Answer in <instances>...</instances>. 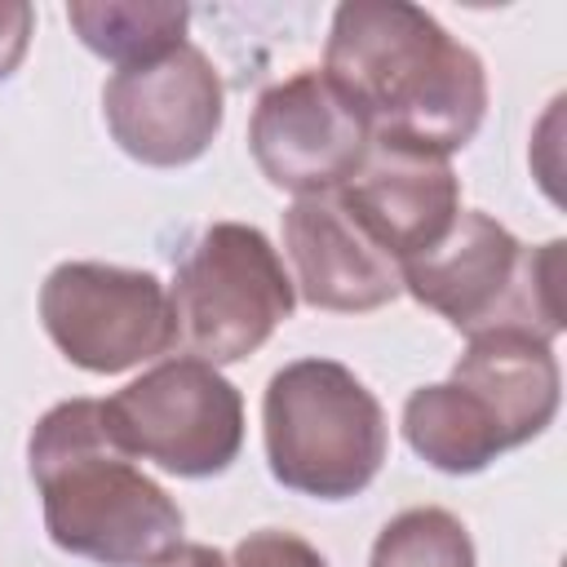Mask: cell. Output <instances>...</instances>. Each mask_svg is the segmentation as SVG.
I'll return each instance as SVG.
<instances>
[{
    "instance_id": "obj_1",
    "label": "cell",
    "mask_w": 567,
    "mask_h": 567,
    "mask_svg": "<svg viewBox=\"0 0 567 567\" xmlns=\"http://www.w3.org/2000/svg\"><path fill=\"white\" fill-rule=\"evenodd\" d=\"M323 75L354 102L372 142L447 159L487 115L483 58L408 0H346L332 9Z\"/></svg>"
},
{
    "instance_id": "obj_2",
    "label": "cell",
    "mask_w": 567,
    "mask_h": 567,
    "mask_svg": "<svg viewBox=\"0 0 567 567\" xmlns=\"http://www.w3.org/2000/svg\"><path fill=\"white\" fill-rule=\"evenodd\" d=\"M27 470L44 505L49 540L97 567H151L182 540L177 501L137 470L106 399L53 403L27 439Z\"/></svg>"
},
{
    "instance_id": "obj_3",
    "label": "cell",
    "mask_w": 567,
    "mask_h": 567,
    "mask_svg": "<svg viewBox=\"0 0 567 567\" xmlns=\"http://www.w3.org/2000/svg\"><path fill=\"white\" fill-rule=\"evenodd\" d=\"M563 239L527 248L478 208H461L439 244L399 266L403 292L447 319L456 332H563Z\"/></svg>"
},
{
    "instance_id": "obj_4",
    "label": "cell",
    "mask_w": 567,
    "mask_h": 567,
    "mask_svg": "<svg viewBox=\"0 0 567 567\" xmlns=\"http://www.w3.org/2000/svg\"><path fill=\"white\" fill-rule=\"evenodd\" d=\"M261 439L275 483L310 501L359 496L390 452L377 394L337 359H292L270 377Z\"/></svg>"
},
{
    "instance_id": "obj_5",
    "label": "cell",
    "mask_w": 567,
    "mask_h": 567,
    "mask_svg": "<svg viewBox=\"0 0 567 567\" xmlns=\"http://www.w3.org/2000/svg\"><path fill=\"white\" fill-rule=\"evenodd\" d=\"M173 328L186 359L239 363L292 315L297 292L275 244L248 221H213L195 235L168 284Z\"/></svg>"
},
{
    "instance_id": "obj_6",
    "label": "cell",
    "mask_w": 567,
    "mask_h": 567,
    "mask_svg": "<svg viewBox=\"0 0 567 567\" xmlns=\"http://www.w3.org/2000/svg\"><path fill=\"white\" fill-rule=\"evenodd\" d=\"M120 443L177 478H213L239 461L244 394L199 359H164L106 399Z\"/></svg>"
},
{
    "instance_id": "obj_7",
    "label": "cell",
    "mask_w": 567,
    "mask_h": 567,
    "mask_svg": "<svg viewBox=\"0 0 567 567\" xmlns=\"http://www.w3.org/2000/svg\"><path fill=\"white\" fill-rule=\"evenodd\" d=\"M49 341L84 372L115 377L177 346L168 288L151 270L111 261H62L40 284Z\"/></svg>"
},
{
    "instance_id": "obj_8",
    "label": "cell",
    "mask_w": 567,
    "mask_h": 567,
    "mask_svg": "<svg viewBox=\"0 0 567 567\" xmlns=\"http://www.w3.org/2000/svg\"><path fill=\"white\" fill-rule=\"evenodd\" d=\"M368 146L363 115L319 66L270 84L248 120V151L261 177L297 199L346 186Z\"/></svg>"
},
{
    "instance_id": "obj_9",
    "label": "cell",
    "mask_w": 567,
    "mask_h": 567,
    "mask_svg": "<svg viewBox=\"0 0 567 567\" xmlns=\"http://www.w3.org/2000/svg\"><path fill=\"white\" fill-rule=\"evenodd\" d=\"M102 115L115 146L146 168L195 164L226 120L217 66L190 40L159 62L115 71L102 89Z\"/></svg>"
},
{
    "instance_id": "obj_10",
    "label": "cell",
    "mask_w": 567,
    "mask_h": 567,
    "mask_svg": "<svg viewBox=\"0 0 567 567\" xmlns=\"http://www.w3.org/2000/svg\"><path fill=\"white\" fill-rule=\"evenodd\" d=\"M284 252L292 261V292L315 310L363 315L403 292L399 261L363 230L341 190L301 195L288 204Z\"/></svg>"
},
{
    "instance_id": "obj_11",
    "label": "cell",
    "mask_w": 567,
    "mask_h": 567,
    "mask_svg": "<svg viewBox=\"0 0 567 567\" xmlns=\"http://www.w3.org/2000/svg\"><path fill=\"white\" fill-rule=\"evenodd\" d=\"M363 230L403 266L447 235L461 213V177L447 159L372 142L346 186H337Z\"/></svg>"
},
{
    "instance_id": "obj_12",
    "label": "cell",
    "mask_w": 567,
    "mask_h": 567,
    "mask_svg": "<svg viewBox=\"0 0 567 567\" xmlns=\"http://www.w3.org/2000/svg\"><path fill=\"white\" fill-rule=\"evenodd\" d=\"M487 421L501 452L549 430L563 399V377L549 341L527 332H478L447 377Z\"/></svg>"
},
{
    "instance_id": "obj_13",
    "label": "cell",
    "mask_w": 567,
    "mask_h": 567,
    "mask_svg": "<svg viewBox=\"0 0 567 567\" xmlns=\"http://www.w3.org/2000/svg\"><path fill=\"white\" fill-rule=\"evenodd\" d=\"M66 22L89 53L128 71L186 44L190 9L177 0H71Z\"/></svg>"
},
{
    "instance_id": "obj_14",
    "label": "cell",
    "mask_w": 567,
    "mask_h": 567,
    "mask_svg": "<svg viewBox=\"0 0 567 567\" xmlns=\"http://www.w3.org/2000/svg\"><path fill=\"white\" fill-rule=\"evenodd\" d=\"M403 439L439 474H483L501 456L496 434L452 381H434L408 394Z\"/></svg>"
},
{
    "instance_id": "obj_15",
    "label": "cell",
    "mask_w": 567,
    "mask_h": 567,
    "mask_svg": "<svg viewBox=\"0 0 567 567\" xmlns=\"http://www.w3.org/2000/svg\"><path fill=\"white\" fill-rule=\"evenodd\" d=\"M368 567H474V540L452 509L416 505L377 532Z\"/></svg>"
},
{
    "instance_id": "obj_16",
    "label": "cell",
    "mask_w": 567,
    "mask_h": 567,
    "mask_svg": "<svg viewBox=\"0 0 567 567\" xmlns=\"http://www.w3.org/2000/svg\"><path fill=\"white\" fill-rule=\"evenodd\" d=\"M226 567H328V558L310 540H301L297 532L261 527V532H248L235 545Z\"/></svg>"
},
{
    "instance_id": "obj_17",
    "label": "cell",
    "mask_w": 567,
    "mask_h": 567,
    "mask_svg": "<svg viewBox=\"0 0 567 567\" xmlns=\"http://www.w3.org/2000/svg\"><path fill=\"white\" fill-rule=\"evenodd\" d=\"M35 35V9L27 0H0V84L22 66Z\"/></svg>"
},
{
    "instance_id": "obj_18",
    "label": "cell",
    "mask_w": 567,
    "mask_h": 567,
    "mask_svg": "<svg viewBox=\"0 0 567 567\" xmlns=\"http://www.w3.org/2000/svg\"><path fill=\"white\" fill-rule=\"evenodd\" d=\"M151 567H226L221 549L213 545H199V540H177L168 554H159Z\"/></svg>"
}]
</instances>
